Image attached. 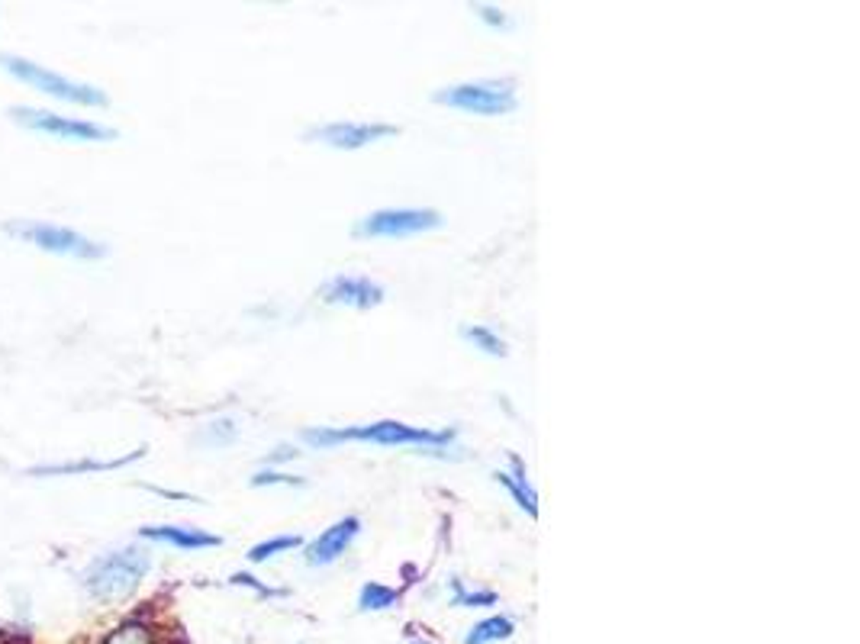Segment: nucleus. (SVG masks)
Wrapping results in <instances>:
<instances>
[{
    "instance_id": "f257e3e1",
    "label": "nucleus",
    "mask_w": 860,
    "mask_h": 644,
    "mask_svg": "<svg viewBox=\"0 0 860 644\" xmlns=\"http://www.w3.org/2000/svg\"><path fill=\"white\" fill-rule=\"evenodd\" d=\"M458 439V429H423V425H406L396 419L367 425H345V429H306L304 441L313 448H332L342 441H371L384 448H419L425 454H435L452 448Z\"/></svg>"
},
{
    "instance_id": "f03ea898",
    "label": "nucleus",
    "mask_w": 860,
    "mask_h": 644,
    "mask_svg": "<svg viewBox=\"0 0 860 644\" xmlns=\"http://www.w3.org/2000/svg\"><path fill=\"white\" fill-rule=\"evenodd\" d=\"M148 567H152V558H148L145 548L139 545H126V548H114V551L100 554L94 558L91 564L85 567L81 574V583L85 590L100 602H120L126 599L129 593L139 590V583L145 580Z\"/></svg>"
},
{
    "instance_id": "7ed1b4c3",
    "label": "nucleus",
    "mask_w": 860,
    "mask_h": 644,
    "mask_svg": "<svg viewBox=\"0 0 860 644\" xmlns=\"http://www.w3.org/2000/svg\"><path fill=\"white\" fill-rule=\"evenodd\" d=\"M0 68L7 71L10 78L20 81V84H29L33 91L45 94V97L65 100V104H78V106H106V104H110V100H106V94L100 91V87L81 84V81H71V78H62V74L43 68V64L29 62V58L7 55V52H4V55H0Z\"/></svg>"
},
{
    "instance_id": "20e7f679",
    "label": "nucleus",
    "mask_w": 860,
    "mask_h": 644,
    "mask_svg": "<svg viewBox=\"0 0 860 644\" xmlns=\"http://www.w3.org/2000/svg\"><path fill=\"white\" fill-rule=\"evenodd\" d=\"M10 235H16V239L29 242V245H35L39 252H49V255H65V258H87V262H94V258H104L106 255V245H100V242L87 239V235H81L78 229H68V226H58V223H43V220H14L7 226Z\"/></svg>"
},
{
    "instance_id": "39448f33",
    "label": "nucleus",
    "mask_w": 860,
    "mask_h": 644,
    "mask_svg": "<svg viewBox=\"0 0 860 644\" xmlns=\"http://www.w3.org/2000/svg\"><path fill=\"white\" fill-rule=\"evenodd\" d=\"M432 100L477 116H506L519 106L515 87L509 81H467V84L442 87Z\"/></svg>"
},
{
    "instance_id": "423d86ee",
    "label": "nucleus",
    "mask_w": 860,
    "mask_h": 644,
    "mask_svg": "<svg viewBox=\"0 0 860 644\" xmlns=\"http://www.w3.org/2000/svg\"><path fill=\"white\" fill-rule=\"evenodd\" d=\"M10 116H14L20 126L33 129V133L52 135V139H62V142H110V139H116V129L104 126V123L78 120V116H62V114H52V110H39V106H14Z\"/></svg>"
},
{
    "instance_id": "0eeeda50",
    "label": "nucleus",
    "mask_w": 860,
    "mask_h": 644,
    "mask_svg": "<svg viewBox=\"0 0 860 644\" xmlns=\"http://www.w3.org/2000/svg\"><path fill=\"white\" fill-rule=\"evenodd\" d=\"M442 226V213L438 210H416V206H390V210L367 213L365 220H358L355 235L365 239H406V235L432 233Z\"/></svg>"
},
{
    "instance_id": "6e6552de",
    "label": "nucleus",
    "mask_w": 860,
    "mask_h": 644,
    "mask_svg": "<svg viewBox=\"0 0 860 644\" xmlns=\"http://www.w3.org/2000/svg\"><path fill=\"white\" fill-rule=\"evenodd\" d=\"M306 135L319 139L323 145H329V149L355 152V149H365V145H374V142L396 135V126H390V123H329V126L310 129Z\"/></svg>"
},
{
    "instance_id": "1a4fd4ad",
    "label": "nucleus",
    "mask_w": 860,
    "mask_h": 644,
    "mask_svg": "<svg viewBox=\"0 0 860 644\" xmlns=\"http://www.w3.org/2000/svg\"><path fill=\"white\" fill-rule=\"evenodd\" d=\"M323 303L329 306H352V310H371V306L384 303V287L371 277H355V274H339L332 281L323 283L319 291Z\"/></svg>"
},
{
    "instance_id": "9d476101",
    "label": "nucleus",
    "mask_w": 860,
    "mask_h": 644,
    "mask_svg": "<svg viewBox=\"0 0 860 644\" xmlns=\"http://www.w3.org/2000/svg\"><path fill=\"white\" fill-rule=\"evenodd\" d=\"M361 535V519L358 516H345L339 522H332L325 531H319L316 539L304 548V558L310 567H329L342 558V554L352 548V541Z\"/></svg>"
},
{
    "instance_id": "9b49d317",
    "label": "nucleus",
    "mask_w": 860,
    "mask_h": 644,
    "mask_svg": "<svg viewBox=\"0 0 860 644\" xmlns=\"http://www.w3.org/2000/svg\"><path fill=\"white\" fill-rule=\"evenodd\" d=\"M139 539L158 541V545L181 548V551H200V548H219L223 539L213 531L194 529V525H142Z\"/></svg>"
},
{
    "instance_id": "f8f14e48",
    "label": "nucleus",
    "mask_w": 860,
    "mask_h": 644,
    "mask_svg": "<svg viewBox=\"0 0 860 644\" xmlns=\"http://www.w3.org/2000/svg\"><path fill=\"white\" fill-rule=\"evenodd\" d=\"M142 454H145V448H139V451H129V454H123V458H114V461H94V458H85V461H65V464H39V468H33V471H29V474H33V477L97 474V471H116V468H126V464H133V461H139Z\"/></svg>"
},
{
    "instance_id": "ddd939ff",
    "label": "nucleus",
    "mask_w": 860,
    "mask_h": 644,
    "mask_svg": "<svg viewBox=\"0 0 860 644\" xmlns=\"http://www.w3.org/2000/svg\"><path fill=\"white\" fill-rule=\"evenodd\" d=\"M494 481L503 483V487L513 493V500L529 512L532 519L538 516V496L529 483V474H525V464H522L519 454H509V471H494Z\"/></svg>"
},
{
    "instance_id": "4468645a",
    "label": "nucleus",
    "mask_w": 860,
    "mask_h": 644,
    "mask_svg": "<svg viewBox=\"0 0 860 644\" xmlns=\"http://www.w3.org/2000/svg\"><path fill=\"white\" fill-rule=\"evenodd\" d=\"M513 631H515V622L509 616H490L467 631L465 644H496V641L513 638Z\"/></svg>"
},
{
    "instance_id": "2eb2a0df",
    "label": "nucleus",
    "mask_w": 860,
    "mask_h": 644,
    "mask_svg": "<svg viewBox=\"0 0 860 644\" xmlns=\"http://www.w3.org/2000/svg\"><path fill=\"white\" fill-rule=\"evenodd\" d=\"M396 602H400V593H396L394 587H384V583H377V580L365 583L358 593V609H365V612L394 609Z\"/></svg>"
},
{
    "instance_id": "dca6fc26",
    "label": "nucleus",
    "mask_w": 860,
    "mask_h": 644,
    "mask_svg": "<svg viewBox=\"0 0 860 644\" xmlns=\"http://www.w3.org/2000/svg\"><path fill=\"white\" fill-rule=\"evenodd\" d=\"M235 439H239V425H235V419L223 416V419H213V422H206L204 429H200L197 445L223 448V445H233Z\"/></svg>"
},
{
    "instance_id": "f3484780",
    "label": "nucleus",
    "mask_w": 860,
    "mask_h": 644,
    "mask_svg": "<svg viewBox=\"0 0 860 644\" xmlns=\"http://www.w3.org/2000/svg\"><path fill=\"white\" fill-rule=\"evenodd\" d=\"M461 339L471 342L477 352L490 354V358H506V342L490 326H461Z\"/></svg>"
},
{
    "instance_id": "a211bd4d",
    "label": "nucleus",
    "mask_w": 860,
    "mask_h": 644,
    "mask_svg": "<svg viewBox=\"0 0 860 644\" xmlns=\"http://www.w3.org/2000/svg\"><path fill=\"white\" fill-rule=\"evenodd\" d=\"M296 548H304L300 535H277V539L258 541L255 548H248V560H252V564H265V560L277 558V554L284 551H296Z\"/></svg>"
},
{
    "instance_id": "6ab92c4d",
    "label": "nucleus",
    "mask_w": 860,
    "mask_h": 644,
    "mask_svg": "<svg viewBox=\"0 0 860 644\" xmlns=\"http://www.w3.org/2000/svg\"><path fill=\"white\" fill-rule=\"evenodd\" d=\"M452 606H467V609H480V606H496L494 590H467L458 577H452Z\"/></svg>"
},
{
    "instance_id": "aec40b11",
    "label": "nucleus",
    "mask_w": 860,
    "mask_h": 644,
    "mask_svg": "<svg viewBox=\"0 0 860 644\" xmlns=\"http://www.w3.org/2000/svg\"><path fill=\"white\" fill-rule=\"evenodd\" d=\"M104 644H152V629L139 619H133V622H123L120 629L110 631Z\"/></svg>"
},
{
    "instance_id": "412c9836",
    "label": "nucleus",
    "mask_w": 860,
    "mask_h": 644,
    "mask_svg": "<svg viewBox=\"0 0 860 644\" xmlns=\"http://www.w3.org/2000/svg\"><path fill=\"white\" fill-rule=\"evenodd\" d=\"M252 487H306L304 477H290L284 471H255L252 474Z\"/></svg>"
},
{
    "instance_id": "4be33fe9",
    "label": "nucleus",
    "mask_w": 860,
    "mask_h": 644,
    "mask_svg": "<svg viewBox=\"0 0 860 644\" xmlns=\"http://www.w3.org/2000/svg\"><path fill=\"white\" fill-rule=\"evenodd\" d=\"M471 10L480 16V20L487 23V26H494V29H506V26H509V16L503 14V10L487 7V4H477V7H471Z\"/></svg>"
},
{
    "instance_id": "5701e85b",
    "label": "nucleus",
    "mask_w": 860,
    "mask_h": 644,
    "mask_svg": "<svg viewBox=\"0 0 860 644\" xmlns=\"http://www.w3.org/2000/svg\"><path fill=\"white\" fill-rule=\"evenodd\" d=\"M233 583H239V587H252L255 593H261V596H287V590H271V587H265V583H258V577H252V574H235Z\"/></svg>"
},
{
    "instance_id": "b1692460",
    "label": "nucleus",
    "mask_w": 860,
    "mask_h": 644,
    "mask_svg": "<svg viewBox=\"0 0 860 644\" xmlns=\"http://www.w3.org/2000/svg\"><path fill=\"white\" fill-rule=\"evenodd\" d=\"M294 458H300V451H296L294 445H277L275 451H268L265 464H284V461H294Z\"/></svg>"
},
{
    "instance_id": "393cba45",
    "label": "nucleus",
    "mask_w": 860,
    "mask_h": 644,
    "mask_svg": "<svg viewBox=\"0 0 860 644\" xmlns=\"http://www.w3.org/2000/svg\"><path fill=\"white\" fill-rule=\"evenodd\" d=\"M409 644H429V641H409Z\"/></svg>"
}]
</instances>
